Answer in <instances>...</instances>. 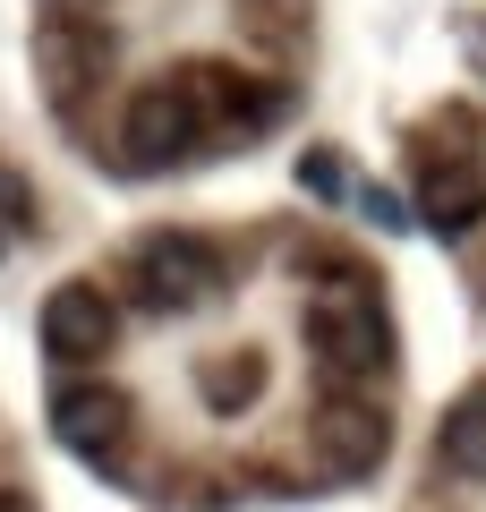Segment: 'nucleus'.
<instances>
[{"label":"nucleus","mask_w":486,"mask_h":512,"mask_svg":"<svg viewBox=\"0 0 486 512\" xmlns=\"http://www.w3.org/2000/svg\"><path fill=\"white\" fill-rule=\"evenodd\" d=\"M435 453H444V470L486 478V393H469V402L444 410V427H435Z\"/></svg>","instance_id":"nucleus-8"},{"label":"nucleus","mask_w":486,"mask_h":512,"mask_svg":"<svg viewBox=\"0 0 486 512\" xmlns=\"http://www.w3.org/2000/svg\"><path fill=\"white\" fill-rule=\"evenodd\" d=\"M205 137V111L188 94V77H162V86H137L120 111V171H180Z\"/></svg>","instance_id":"nucleus-1"},{"label":"nucleus","mask_w":486,"mask_h":512,"mask_svg":"<svg viewBox=\"0 0 486 512\" xmlns=\"http://www.w3.org/2000/svg\"><path fill=\"white\" fill-rule=\"evenodd\" d=\"M111 342H120V308L94 282H60L43 299V350H52V367H94Z\"/></svg>","instance_id":"nucleus-4"},{"label":"nucleus","mask_w":486,"mask_h":512,"mask_svg":"<svg viewBox=\"0 0 486 512\" xmlns=\"http://www.w3.org/2000/svg\"><path fill=\"white\" fill-rule=\"evenodd\" d=\"M418 222L435 239H469L486 222V171L469 154H427L418 163Z\"/></svg>","instance_id":"nucleus-6"},{"label":"nucleus","mask_w":486,"mask_h":512,"mask_svg":"<svg viewBox=\"0 0 486 512\" xmlns=\"http://www.w3.org/2000/svg\"><path fill=\"white\" fill-rule=\"evenodd\" d=\"M43 427H52L60 453H77V461H111V453H128V436H137V402H128L120 384L77 376V384H60V393H52Z\"/></svg>","instance_id":"nucleus-3"},{"label":"nucleus","mask_w":486,"mask_h":512,"mask_svg":"<svg viewBox=\"0 0 486 512\" xmlns=\"http://www.w3.org/2000/svg\"><path fill=\"white\" fill-rule=\"evenodd\" d=\"M0 231H35V188L0 163Z\"/></svg>","instance_id":"nucleus-11"},{"label":"nucleus","mask_w":486,"mask_h":512,"mask_svg":"<svg viewBox=\"0 0 486 512\" xmlns=\"http://www.w3.org/2000/svg\"><path fill=\"white\" fill-rule=\"evenodd\" d=\"M214 282H222V274H214V248H205L197 231H145L137 248H128V299L154 308V316L197 308Z\"/></svg>","instance_id":"nucleus-2"},{"label":"nucleus","mask_w":486,"mask_h":512,"mask_svg":"<svg viewBox=\"0 0 486 512\" xmlns=\"http://www.w3.org/2000/svg\"><path fill=\"white\" fill-rule=\"evenodd\" d=\"M359 205H367V222H376V231H401V222H410L393 188H359Z\"/></svg>","instance_id":"nucleus-12"},{"label":"nucleus","mask_w":486,"mask_h":512,"mask_svg":"<svg viewBox=\"0 0 486 512\" xmlns=\"http://www.w3.org/2000/svg\"><path fill=\"white\" fill-rule=\"evenodd\" d=\"M299 188H307L316 205H342V197H350V163H342L333 146H307V154H299Z\"/></svg>","instance_id":"nucleus-10"},{"label":"nucleus","mask_w":486,"mask_h":512,"mask_svg":"<svg viewBox=\"0 0 486 512\" xmlns=\"http://www.w3.org/2000/svg\"><path fill=\"white\" fill-rule=\"evenodd\" d=\"M0 512H35V495H18V487H0Z\"/></svg>","instance_id":"nucleus-13"},{"label":"nucleus","mask_w":486,"mask_h":512,"mask_svg":"<svg viewBox=\"0 0 486 512\" xmlns=\"http://www.w3.org/2000/svg\"><path fill=\"white\" fill-rule=\"evenodd\" d=\"M205 393H214L222 419H239V410L265 393V359H256V350H239V359H214V367H205Z\"/></svg>","instance_id":"nucleus-9"},{"label":"nucleus","mask_w":486,"mask_h":512,"mask_svg":"<svg viewBox=\"0 0 486 512\" xmlns=\"http://www.w3.org/2000/svg\"><path fill=\"white\" fill-rule=\"evenodd\" d=\"M316 436H324V453H333V470H376L384 444H393V419H384L376 402H324Z\"/></svg>","instance_id":"nucleus-7"},{"label":"nucleus","mask_w":486,"mask_h":512,"mask_svg":"<svg viewBox=\"0 0 486 512\" xmlns=\"http://www.w3.org/2000/svg\"><path fill=\"white\" fill-rule=\"evenodd\" d=\"M307 333H316V350L342 367V376H384V367H393V325H384V308L367 291H350L342 308H316Z\"/></svg>","instance_id":"nucleus-5"}]
</instances>
